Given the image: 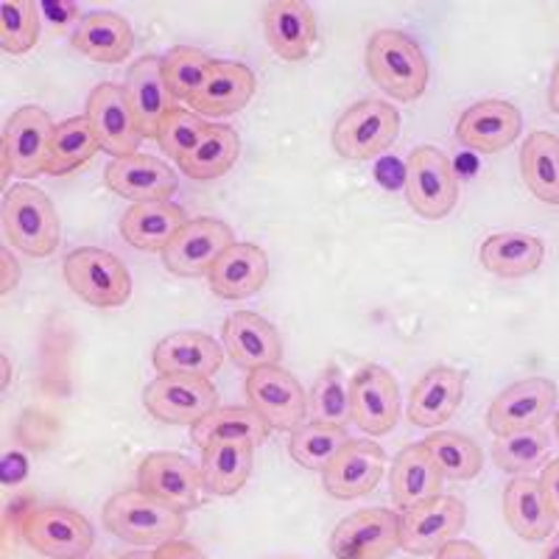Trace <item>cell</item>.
Listing matches in <instances>:
<instances>
[{
	"instance_id": "cell-1",
	"label": "cell",
	"mask_w": 559,
	"mask_h": 559,
	"mask_svg": "<svg viewBox=\"0 0 559 559\" xmlns=\"http://www.w3.org/2000/svg\"><path fill=\"white\" fill-rule=\"evenodd\" d=\"M104 526L123 543L159 548L179 540L188 521H185V512L140 492V489H123L104 503Z\"/></svg>"
},
{
	"instance_id": "cell-2",
	"label": "cell",
	"mask_w": 559,
	"mask_h": 559,
	"mask_svg": "<svg viewBox=\"0 0 559 559\" xmlns=\"http://www.w3.org/2000/svg\"><path fill=\"white\" fill-rule=\"evenodd\" d=\"M367 70L372 82L397 102H417L428 87V59L417 39L397 28H381L367 43Z\"/></svg>"
},
{
	"instance_id": "cell-3",
	"label": "cell",
	"mask_w": 559,
	"mask_h": 559,
	"mask_svg": "<svg viewBox=\"0 0 559 559\" xmlns=\"http://www.w3.org/2000/svg\"><path fill=\"white\" fill-rule=\"evenodd\" d=\"M3 229L9 247L28 258H48L59 247V216L53 202L28 182L12 185L3 197Z\"/></svg>"
},
{
	"instance_id": "cell-4",
	"label": "cell",
	"mask_w": 559,
	"mask_h": 559,
	"mask_svg": "<svg viewBox=\"0 0 559 559\" xmlns=\"http://www.w3.org/2000/svg\"><path fill=\"white\" fill-rule=\"evenodd\" d=\"M64 283L93 308H121L132 297V274L118 254L98 247H79L62 263Z\"/></svg>"
},
{
	"instance_id": "cell-5",
	"label": "cell",
	"mask_w": 559,
	"mask_h": 559,
	"mask_svg": "<svg viewBox=\"0 0 559 559\" xmlns=\"http://www.w3.org/2000/svg\"><path fill=\"white\" fill-rule=\"evenodd\" d=\"M401 134V112L381 98L353 104L333 127V152L344 159H372Z\"/></svg>"
},
{
	"instance_id": "cell-6",
	"label": "cell",
	"mask_w": 559,
	"mask_h": 559,
	"mask_svg": "<svg viewBox=\"0 0 559 559\" xmlns=\"http://www.w3.org/2000/svg\"><path fill=\"white\" fill-rule=\"evenodd\" d=\"M403 188L414 213L428 222L445 218L459 202L456 171L451 159L433 146H417L408 154Z\"/></svg>"
},
{
	"instance_id": "cell-7",
	"label": "cell",
	"mask_w": 559,
	"mask_h": 559,
	"mask_svg": "<svg viewBox=\"0 0 559 559\" xmlns=\"http://www.w3.org/2000/svg\"><path fill=\"white\" fill-rule=\"evenodd\" d=\"M247 403L269 428L277 431H297L306 423L308 414V394L302 383L277 364V367H263L249 372L247 383Z\"/></svg>"
},
{
	"instance_id": "cell-8",
	"label": "cell",
	"mask_w": 559,
	"mask_h": 559,
	"mask_svg": "<svg viewBox=\"0 0 559 559\" xmlns=\"http://www.w3.org/2000/svg\"><path fill=\"white\" fill-rule=\"evenodd\" d=\"M328 548L336 559H386L401 548V512L386 507L358 509L336 523Z\"/></svg>"
},
{
	"instance_id": "cell-9",
	"label": "cell",
	"mask_w": 559,
	"mask_h": 559,
	"mask_svg": "<svg viewBox=\"0 0 559 559\" xmlns=\"http://www.w3.org/2000/svg\"><path fill=\"white\" fill-rule=\"evenodd\" d=\"M143 406L166 426H197L218 408V389L210 378L157 376L143 389Z\"/></svg>"
},
{
	"instance_id": "cell-10",
	"label": "cell",
	"mask_w": 559,
	"mask_h": 559,
	"mask_svg": "<svg viewBox=\"0 0 559 559\" xmlns=\"http://www.w3.org/2000/svg\"><path fill=\"white\" fill-rule=\"evenodd\" d=\"M51 115L43 107L26 104L7 121L3 129V179H32L45 171L53 140Z\"/></svg>"
},
{
	"instance_id": "cell-11",
	"label": "cell",
	"mask_w": 559,
	"mask_h": 559,
	"mask_svg": "<svg viewBox=\"0 0 559 559\" xmlns=\"http://www.w3.org/2000/svg\"><path fill=\"white\" fill-rule=\"evenodd\" d=\"M23 540L43 557L73 559L87 557L96 534L82 512L70 507H39L28 512L20 526Z\"/></svg>"
},
{
	"instance_id": "cell-12",
	"label": "cell",
	"mask_w": 559,
	"mask_h": 559,
	"mask_svg": "<svg viewBox=\"0 0 559 559\" xmlns=\"http://www.w3.org/2000/svg\"><path fill=\"white\" fill-rule=\"evenodd\" d=\"M401 386L389 369L367 364L349 378V419L369 437H383L401 419Z\"/></svg>"
},
{
	"instance_id": "cell-13",
	"label": "cell",
	"mask_w": 559,
	"mask_h": 559,
	"mask_svg": "<svg viewBox=\"0 0 559 559\" xmlns=\"http://www.w3.org/2000/svg\"><path fill=\"white\" fill-rule=\"evenodd\" d=\"M138 489L179 512H191L202 503V467L182 453H148L138 467Z\"/></svg>"
},
{
	"instance_id": "cell-14",
	"label": "cell",
	"mask_w": 559,
	"mask_h": 559,
	"mask_svg": "<svg viewBox=\"0 0 559 559\" xmlns=\"http://www.w3.org/2000/svg\"><path fill=\"white\" fill-rule=\"evenodd\" d=\"M236 243L233 227L218 218H191L163 252V263L177 277H207L210 269Z\"/></svg>"
},
{
	"instance_id": "cell-15",
	"label": "cell",
	"mask_w": 559,
	"mask_h": 559,
	"mask_svg": "<svg viewBox=\"0 0 559 559\" xmlns=\"http://www.w3.org/2000/svg\"><path fill=\"white\" fill-rule=\"evenodd\" d=\"M467 523V507L453 496H437L401 512V548L414 557H428L456 540Z\"/></svg>"
},
{
	"instance_id": "cell-16",
	"label": "cell",
	"mask_w": 559,
	"mask_h": 559,
	"mask_svg": "<svg viewBox=\"0 0 559 559\" xmlns=\"http://www.w3.org/2000/svg\"><path fill=\"white\" fill-rule=\"evenodd\" d=\"M557 406V383L548 378H523L503 389L487 408V428L496 437L540 428Z\"/></svg>"
},
{
	"instance_id": "cell-17",
	"label": "cell",
	"mask_w": 559,
	"mask_h": 559,
	"mask_svg": "<svg viewBox=\"0 0 559 559\" xmlns=\"http://www.w3.org/2000/svg\"><path fill=\"white\" fill-rule=\"evenodd\" d=\"M96 129V138L104 152L112 159L132 157L143 143V132L138 127L132 107H129L127 90L121 84L104 82L98 84L87 98V112H84Z\"/></svg>"
},
{
	"instance_id": "cell-18",
	"label": "cell",
	"mask_w": 559,
	"mask_h": 559,
	"mask_svg": "<svg viewBox=\"0 0 559 559\" xmlns=\"http://www.w3.org/2000/svg\"><path fill=\"white\" fill-rule=\"evenodd\" d=\"M386 471V453L369 439H349L322 471V484L328 496L336 501H356L369 496L381 484Z\"/></svg>"
},
{
	"instance_id": "cell-19",
	"label": "cell",
	"mask_w": 559,
	"mask_h": 559,
	"mask_svg": "<svg viewBox=\"0 0 559 559\" xmlns=\"http://www.w3.org/2000/svg\"><path fill=\"white\" fill-rule=\"evenodd\" d=\"M523 115L515 104L489 98L464 109L456 121V138L464 148L478 154H498L521 138Z\"/></svg>"
},
{
	"instance_id": "cell-20",
	"label": "cell",
	"mask_w": 559,
	"mask_h": 559,
	"mask_svg": "<svg viewBox=\"0 0 559 559\" xmlns=\"http://www.w3.org/2000/svg\"><path fill=\"white\" fill-rule=\"evenodd\" d=\"M123 90H127L129 107H132L134 118H138L143 138L157 140L166 118L177 109V102H174L166 76H163V57L146 53V57L134 59L132 68L127 70Z\"/></svg>"
},
{
	"instance_id": "cell-21",
	"label": "cell",
	"mask_w": 559,
	"mask_h": 559,
	"mask_svg": "<svg viewBox=\"0 0 559 559\" xmlns=\"http://www.w3.org/2000/svg\"><path fill=\"white\" fill-rule=\"evenodd\" d=\"M107 188L115 197L138 202H168L177 193V171L154 154H132L112 159L104 171Z\"/></svg>"
},
{
	"instance_id": "cell-22",
	"label": "cell",
	"mask_w": 559,
	"mask_h": 559,
	"mask_svg": "<svg viewBox=\"0 0 559 559\" xmlns=\"http://www.w3.org/2000/svg\"><path fill=\"white\" fill-rule=\"evenodd\" d=\"M224 349L249 376L254 369L277 367L283 358V338L261 313L236 311L224 319Z\"/></svg>"
},
{
	"instance_id": "cell-23",
	"label": "cell",
	"mask_w": 559,
	"mask_h": 559,
	"mask_svg": "<svg viewBox=\"0 0 559 559\" xmlns=\"http://www.w3.org/2000/svg\"><path fill=\"white\" fill-rule=\"evenodd\" d=\"M224 353L227 349L207 333L179 331L154 344L152 364L157 376L213 378L224 367Z\"/></svg>"
},
{
	"instance_id": "cell-24",
	"label": "cell",
	"mask_w": 559,
	"mask_h": 559,
	"mask_svg": "<svg viewBox=\"0 0 559 559\" xmlns=\"http://www.w3.org/2000/svg\"><path fill=\"white\" fill-rule=\"evenodd\" d=\"M467 376L456 367H433L419 378L408 397L406 417L417 428H439L459 412Z\"/></svg>"
},
{
	"instance_id": "cell-25",
	"label": "cell",
	"mask_w": 559,
	"mask_h": 559,
	"mask_svg": "<svg viewBox=\"0 0 559 559\" xmlns=\"http://www.w3.org/2000/svg\"><path fill=\"white\" fill-rule=\"evenodd\" d=\"M263 37L286 62H302L317 45V17L302 0H274L263 9Z\"/></svg>"
},
{
	"instance_id": "cell-26",
	"label": "cell",
	"mask_w": 559,
	"mask_h": 559,
	"mask_svg": "<svg viewBox=\"0 0 559 559\" xmlns=\"http://www.w3.org/2000/svg\"><path fill=\"white\" fill-rule=\"evenodd\" d=\"M258 79L252 70L241 62H229V59H216L210 64L207 76L202 79L199 90L193 93L191 109L197 115H210V118H222V115L241 112L254 96Z\"/></svg>"
},
{
	"instance_id": "cell-27",
	"label": "cell",
	"mask_w": 559,
	"mask_h": 559,
	"mask_svg": "<svg viewBox=\"0 0 559 559\" xmlns=\"http://www.w3.org/2000/svg\"><path fill=\"white\" fill-rule=\"evenodd\" d=\"M218 299H247L261 292L269 280V254L258 243H233L207 274Z\"/></svg>"
},
{
	"instance_id": "cell-28",
	"label": "cell",
	"mask_w": 559,
	"mask_h": 559,
	"mask_svg": "<svg viewBox=\"0 0 559 559\" xmlns=\"http://www.w3.org/2000/svg\"><path fill=\"white\" fill-rule=\"evenodd\" d=\"M503 518H507V526L526 543L548 540L557 526L540 478L534 476L509 478L503 487Z\"/></svg>"
},
{
	"instance_id": "cell-29",
	"label": "cell",
	"mask_w": 559,
	"mask_h": 559,
	"mask_svg": "<svg viewBox=\"0 0 559 559\" xmlns=\"http://www.w3.org/2000/svg\"><path fill=\"white\" fill-rule=\"evenodd\" d=\"M442 484L445 478L437 471L423 442H414L394 456L392 471H389V489H392V503L397 512L442 496Z\"/></svg>"
},
{
	"instance_id": "cell-30",
	"label": "cell",
	"mask_w": 559,
	"mask_h": 559,
	"mask_svg": "<svg viewBox=\"0 0 559 559\" xmlns=\"http://www.w3.org/2000/svg\"><path fill=\"white\" fill-rule=\"evenodd\" d=\"M188 222L191 218L174 202H138L123 213L121 236L129 247L163 254Z\"/></svg>"
},
{
	"instance_id": "cell-31",
	"label": "cell",
	"mask_w": 559,
	"mask_h": 559,
	"mask_svg": "<svg viewBox=\"0 0 559 559\" xmlns=\"http://www.w3.org/2000/svg\"><path fill=\"white\" fill-rule=\"evenodd\" d=\"M73 48L93 62L118 64L132 53L134 32L127 17L115 12H90L73 28Z\"/></svg>"
},
{
	"instance_id": "cell-32",
	"label": "cell",
	"mask_w": 559,
	"mask_h": 559,
	"mask_svg": "<svg viewBox=\"0 0 559 559\" xmlns=\"http://www.w3.org/2000/svg\"><path fill=\"white\" fill-rule=\"evenodd\" d=\"M481 266L489 274L503 280L528 277L543 266L546 258V247L532 233H521V229H507V233H496V236L484 238L481 243Z\"/></svg>"
},
{
	"instance_id": "cell-33",
	"label": "cell",
	"mask_w": 559,
	"mask_h": 559,
	"mask_svg": "<svg viewBox=\"0 0 559 559\" xmlns=\"http://www.w3.org/2000/svg\"><path fill=\"white\" fill-rule=\"evenodd\" d=\"M254 445L249 442H213L202 448L204 489L213 496H238L252 476Z\"/></svg>"
},
{
	"instance_id": "cell-34",
	"label": "cell",
	"mask_w": 559,
	"mask_h": 559,
	"mask_svg": "<svg viewBox=\"0 0 559 559\" xmlns=\"http://www.w3.org/2000/svg\"><path fill=\"white\" fill-rule=\"evenodd\" d=\"M521 177L537 202L559 204V138L534 132L521 146Z\"/></svg>"
},
{
	"instance_id": "cell-35",
	"label": "cell",
	"mask_w": 559,
	"mask_h": 559,
	"mask_svg": "<svg viewBox=\"0 0 559 559\" xmlns=\"http://www.w3.org/2000/svg\"><path fill=\"white\" fill-rule=\"evenodd\" d=\"M238 154H241V138L236 129L227 123H210L197 148L179 163V171L197 182H210L236 166Z\"/></svg>"
},
{
	"instance_id": "cell-36",
	"label": "cell",
	"mask_w": 559,
	"mask_h": 559,
	"mask_svg": "<svg viewBox=\"0 0 559 559\" xmlns=\"http://www.w3.org/2000/svg\"><path fill=\"white\" fill-rule=\"evenodd\" d=\"M269 437V426L249 406H229L210 412L197 426H191V439L199 445V451L213 442H249L261 445Z\"/></svg>"
},
{
	"instance_id": "cell-37",
	"label": "cell",
	"mask_w": 559,
	"mask_h": 559,
	"mask_svg": "<svg viewBox=\"0 0 559 559\" xmlns=\"http://www.w3.org/2000/svg\"><path fill=\"white\" fill-rule=\"evenodd\" d=\"M102 152V143L96 138V129L90 123L87 115L79 118H68V121L57 123L51 140V154H48V166L45 174L51 177H64V174L79 171L87 166L90 159Z\"/></svg>"
},
{
	"instance_id": "cell-38",
	"label": "cell",
	"mask_w": 559,
	"mask_h": 559,
	"mask_svg": "<svg viewBox=\"0 0 559 559\" xmlns=\"http://www.w3.org/2000/svg\"><path fill=\"white\" fill-rule=\"evenodd\" d=\"M426 451L431 453L437 471L445 481H471L481 473L484 453L471 437L456 431H433L426 437Z\"/></svg>"
},
{
	"instance_id": "cell-39",
	"label": "cell",
	"mask_w": 559,
	"mask_h": 559,
	"mask_svg": "<svg viewBox=\"0 0 559 559\" xmlns=\"http://www.w3.org/2000/svg\"><path fill=\"white\" fill-rule=\"evenodd\" d=\"M551 453V439L543 428H528V431L503 433L496 437L492 445V462L509 476H526L528 471H543Z\"/></svg>"
},
{
	"instance_id": "cell-40",
	"label": "cell",
	"mask_w": 559,
	"mask_h": 559,
	"mask_svg": "<svg viewBox=\"0 0 559 559\" xmlns=\"http://www.w3.org/2000/svg\"><path fill=\"white\" fill-rule=\"evenodd\" d=\"M347 442L349 437L342 426H319V423H311V426H302L297 431H292L288 453H292V459L299 467L322 473Z\"/></svg>"
},
{
	"instance_id": "cell-41",
	"label": "cell",
	"mask_w": 559,
	"mask_h": 559,
	"mask_svg": "<svg viewBox=\"0 0 559 559\" xmlns=\"http://www.w3.org/2000/svg\"><path fill=\"white\" fill-rule=\"evenodd\" d=\"M308 414L311 423L319 426H347L349 423V381L344 378L342 367L328 364L313 381L308 394Z\"/></svg>"
},
{
	"instance_id": "cell-42",
	"label": "cell",
	"mask_w": 559,
	"mask_h": 559,
	"mask_svg": "<svg viewBox=\"0 0 559 559\" xmlns=\"http://www.w3.org/2000/svg\"><path fill=\"white\" fill-rule=\"evenodd\" d=\"M216 59H210L207 53L199 48H188V45H177L163 57V76H166L168 90H171L174 102H191L193 93L199 90L202 79L207 76L210 64Z\"/></svg>"
},
{
	"instance_id": "cell-43",
	"label": "cell",
	"mask_w": 559,
	"mask_h": 559,
	"mask_svg": "<svg viewBox=\"0 0 559 559\" xmlns=\"http://www.w3.org/2000/svg\"><path fill=\"white\" fill-rule=\"evenodd\" d=\"M43 17L32 0H3L0 7V45L7 53H28L37 45Z\"/></svg>"
},
{
	"instance_id": "cell-44",
	"label": "cell",
	"mask_w": 559,
	"mask_h": 559,
	"mask_svg": "<svg viewBox=\"0 0 559 559\" xmlns=\"http://www.w3.org/2000/svg\"><path fill=\"white\" fill-rule=\"evenodd\" d=\"M210 123L204 121L202 115H197L193 109H182L177 107L171 115L166 118L163 129L157 134V143L163 148V154L177 163H182L188 154L197 148V143L202 140V134L207 132Z\"/></svg>"
},
{
	"instance_id": "cell-45",
	"label": "cell",
	"mask_w": 559,
	"mask_h": 559,
	"mask_svg": "<svg viewBox=\"0 0 559 559\" xmlns=\"http://www.w3.org/2000/svg\"><path fill=\"white\" fill-rule=\"evenodd\" d=\"M39 14H43L45 23L53 28H64L68 23H79V20H82L79 7H73V3H43V7H39Z\"/></svg>"
},
{
	"instance_id": "cell-46",
	"label": "cell",
	"mask_w": 559,
	"mask_h": 559,
	"mask_svg": "<svg viewBox=\"0 0 559 559\" xmlns=\"http://www.w3.org/2000/svg\"><path fill=\"white\" fill-rule=\"evenodd\" d=\"M540 484H543V492H546V501L551 507L554 518L559 523V459H551L540 471Z\"/></svg>"
},
{
	"instance_id": "cell-47",
	"label": "cell",
	"mask_w": 559,
	"mask_h": 559,
	"mask_svg": "<svg viewBox=\"0 0 559 559\" xmlns=\"http://www.w3.org/2000/svg\"><path fill=\"white\" fill-rule=\"evenodd\" d=\"M433 557L437 559H487L484 557L481 548L473 546V543H467V540H451L448 546L439 548Z\"/></svg>"
},
{
	"instance_id": "cell-48",
	"label": "cell",
	"mask_w": 559,
	"mask_h": 559,
	"mask_svg": "<svg viewBox=\"0 0 559 559\" xmlns=\"http://www.w3.org/2000/svg\"><path fill=\"white\" fill-rule=\"evenodd\" d=\"M154 554H157V559H207V554H202L197 546L185 540L166 543V546H159Z\"/></svg>"
},
{
	"instance_id": "cell-49",
	"label": "cell",
	"mask_w": 559,
	"mask_h": 559,
	"mask_svg": "<svg viewBox=\"0 0 559 559\" xmlns=\"http://www.w3.org/2000/svg\"><path fill=\"white\" fill-rule=\"evenodd\" d=\"M20 277H23V274H20L17 261H14L12 247H7V249H3V280H0V292H3V294L14 292V286L20 283Z\"/></svg>"
},
{
	"instance_id": "cell-50",
	"label": "cell",
	"mask_w": 559,
	"mask_h": 559,
	"mask_svg": "<svg viewBox=\"0 0 559 559\" xmlns=\"http://www.w3.org/2000/svg\"><path fill=\"white\" fill-rule=\"evenodd\" d=\"M548 104H551V109H554V112L559 115V62L554 64L551 84H548Z\"/></svg>"
},
{
	"instance_id": "cell-51",
	"label": "cell",
	"mask_w": 559,
	"mask_h": 559,
	"mask_svg": "<svg viewBox=\"0 0 559 559\" xmlns=\"http://www.w3.org/2000/svg\"><path fill=\"white\" fill-rule=\"evenodd\" d=\"M543 559H559V534H551L548 537V546L543 551Z\"/></svg>"
},
{
	"instance_id": "cell-52",
	"label": "cell",
	"mask_w": 559,
	"mask_h": 559,
	"mask_svg": "<svg viewBox=\"0 0 559 559\" xmlns=\"http://www.w3.org/2000/svg\"><path fill=\"white\" fill-rule=\"evenodd\" d=\"M118 559H157V554L154 551H132V554H123V557Z\"/></svg>"
},
{
	"instance_id": "cell-53",
	"label": "cell",
	"mask_w": 559,
	"mask_h": 559,
	"mask_svg": "<svg viewBox=\"0 0 559 559\" xmlns=\"http://www.w3.org/2000/svg\"><path fill=\"white\" fill-rule=\"evenodd\" d=\"M554 433H557V439H559V412H557V417H554Z\"/></svg>"
},
{
	"instance_id": "cell-54",
	"label": "cell",
	"mask_w": 559,
	"mask_h": 559,
	"mask_svg": "<svg viewBox=\"0 0 559 559\" xmlns=\"http://www.w3.org/2000/svg\"><path fill=\"white\" fill-rule=\"evenodd\" d=\"M73 559H87V557H73Z\"/></svg>"
},
{
	"instance_id": "cell-55",
	"label": "cell",
	"mask_w": 559,
	"mask_h": 559,
	"mask_svg": "<svg viewBox=\"0 0 559 559\" xmlns=\"http://www.w3.org/2000/svg\"><path fill=\"white\" fill-rule=\"evenodd\" d=\"M283 559H288V557H283Z\"/></svg>"
}]
</instances>
